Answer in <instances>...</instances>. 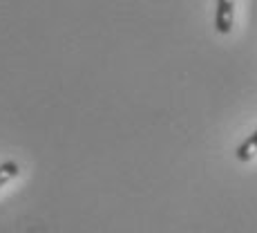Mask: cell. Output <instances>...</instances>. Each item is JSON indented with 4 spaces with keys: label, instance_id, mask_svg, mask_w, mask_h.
<instances>
[{
    "label": "cell",
    "instance_id": "obj_1",
    "mask_svg": "<svg viewBox=\"0 0 257 233\" xmlns=\"http://www.w3.org/2000/svg\"><path fill=\"white\" fill-rule=\"evenodd\" d=\"M235 21V0H217L215 12V29L219 34H228Z\"/></svg>",
    "mask_w": 257,
    "mask_h": 233
},
{
    "label": "cell",
    "instance_id": "obj_3",
    "mask_svg": "<svg viewBox=\"0 0 257 233\" xmlns=\"http://www.w3.org/2000/svg\"><path fill=\"white\" fill-rule=\"evenodd\" d=\"M18 173H21V166L16 162H5L0 164V188L5 184H9L12 180H16Z\"/></svg>",
    "mask_w": 257,
    "mask_h": 233
},
{
    "label": "cell",
    "instance_id": "obj_2",
    "mask_svg": "<svg viewBox=\"0 0 257 233\" xmlns=\"http://www.w3.org/2000/svg\"><path fill=\"white\" fill-rule=\"evenodd\" d=\"M255 155H257V130L250 137H246L235 150V157L239 162H250Z\"/></svg>",
    "mask_w": 257,
    "mask_h": 233
}]
</instances>
